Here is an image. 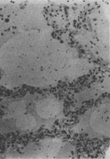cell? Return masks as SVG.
<instances>
[{
	"instance_id": "obj_1",
	"label": "cell",
	"mask_w": 110,
	"mask_h": 159,
	"mask_svg": "<svg viewBox=\"0 0 110 159\" xmlns=\"http://www.w3.org/2000/svg\"><path fill=\"white\" fill-rule=\"evenodd\" d=\"M109 99L104 98L84 111L71 127L74 134L90 139L103 140L109 139Z\"/></svg>"
},
{
	"instance_id": "obj_2",
	"label": "cell",
	"mask_w": 110,
	"mask_h": 159,
	"mask_svg": "<svg viewBox=\"0 0 110 159\" xmlns=\"http://www.w3.org/2000/svg\"><path fill=\"white\" fill-rule=\"evenodd\" d=\"M4 114L0 117V132L29 134L43 129L27 107L24 97L12 99L3 105Z\"/></svg>"
},
{
	"instance_id": "obj_3",
	"label": "cell",
	"mask_w": 110,
	"mask_h": 159,
	"mask_svg": "<svg viewBox=\"0 0 110 159\" xmlns=\"http://www.w3.org/2000/svg\"><path fill=\"white\" fill-rule=\"evenodd\" d=\"M27 107L43 129H52L65 118L62 100L50 93H31L24 96Z\"/></svg>"
},
{
	"instance_id": "obj_4",
	"label": "cell",
	"mask_w": 110,
	"mask_h": 159,
	"mask_svg": "<svg viewBox=\"0 0 110 159\" xmlns=\"http://www.w3.org/2000/svg\"><path fill=\"white\" fill-rule=\"evenodd\" d=\"M73 145L59 137H47L28 146L25 154L33 158H67L74 152Z\"/></svg>"
}]
</instances>
